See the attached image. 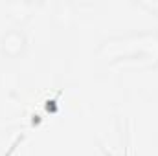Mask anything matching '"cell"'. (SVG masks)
<instances>
[{"instance_id": "3", "label": "cell", "mask_w": 158, "mask_h": 156, "mask_svg": "<svg viewBox=\"0 0 158 156\" xmlns=\"http://www.w3.org/2000/svg\"><path fill=\"white\" fill-rule=\"evenodd\" d=\"M76 6L72 2H57L55 9H53V18L59 26H70L76 20Z\"/></svg>"}, {"instance_id": "2", "label": "cell", "mask_w": 158, "mask_h": 156, "mask_svg": "<svg viewBox=\"0 0 158 156\" xmlns=\"http://www.w3.org/2000/svg\"><path fill=\"white\" fill-rule=\"evenodd\" d=\"M6 15L11 22L17 24V28L24 26L26 22L31 20L33 17V4L31 2H26V0H15V2H9L6 6Z\"/></svg>"}, {"instance_id": "1", "label": "cell", "mask_w": 158, "mask_h": 156, "mask_svg": "<svg viewBox=\"0 0 158 156\" xmlns=\"http://www.w3.org/2000/svg\"><path fill=\"white\" fill-rule=\"evenodd\" d=\"M28 50V35L20 28H9L0 37V53L6 59H19Z\"/></svg>"}]
</instances>
